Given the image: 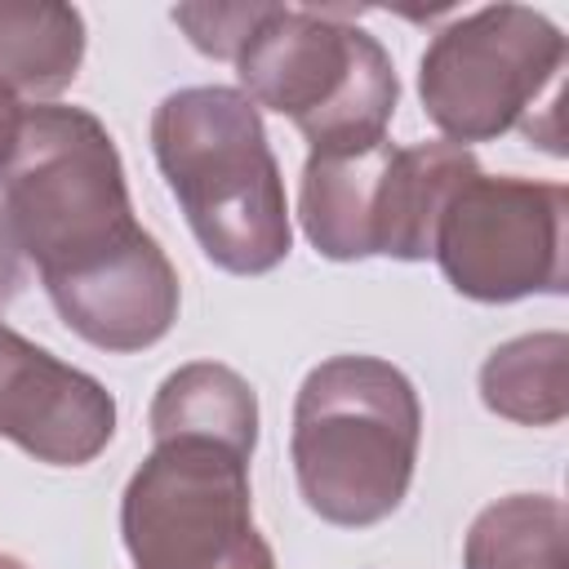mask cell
Segmentation results:
<instances>
[{"label":"cell","instance_id":"obj_7","mask_svg":"<svg viewBox=\"0 0 569 569\" xmlns=\"http://www.w3.org/2000/svg\"><path fill=\"white\" fill-rule=\"evenodd\" d=\"M431 258L471 302H520L569 284V191L511 173H471L445 204Z\"/></svg>","mask_w":569,"mask_h":569},{"label":"cell","instance_id":"obj_18","mask_svg":"<svg viewBox=\"0 0 569 569\" xmlns=\"http://www.w3.org/2000/svg\"><path fill=\"white\" fill-rule=\"evenodd\" d=\"M22 116H27V107H22V102L0 84V173L9 169V160H13V151H18Z\"/></svg>","mask_w":569,"mask_h":569},{"label":"cell","instance_id":"obj_15","mask_svg":"<svg viewBox=\"0 0 569 569\" xmlns=\"http://www.w3.org/2000/svg\"><path fill=\"white\" fill-rule=\"evenodd\" d=\"M462 569H569V516L551 493L489 502L462 542Z\"/></svg>","mask_w":569,"mask_h":569},{"label":"cell","instance_id":"obj_1","mask_svg":"<svg viewBox=\"0 0 569 569\" xmlns=\"http://www.w3.org/2000/svg\"><path fill=\"white\" fill-rule=\"evenodd\" d=\"M151 151L204 258L231 276H267L289 258L284 178L262 111L231 84H191L151 116Z\"/></svg>","mask_w":569,"mask_h":569},{"label":"cell","instance_id":"obj_2","mask_svg":"<svg viewBox=\"0 0 569 569\" xmlns=\"http://www.w3.org/2000/svg\"><path fill=\"white\" fill-rule=\"evenodd\" d=\"M418 440L422 405L391 360L329 356L298 387L289 458L302 502L325 525L387 520L409 493Z\"/></svg>","mask_w":569,"mask_h":569},{"label":"cell","instance_id":"obj_4","mask_svg":"<svg viewBox=\"0 0 569 569\" xmlns=\"http://www.w3.org/2000/svg\"><path fill=\"white\" fill-rule=\"evenodd\" d=\"M236 76L253 107L298 124L311 156L378 147L400 102L391 53L342 9L271 4L236 53Z\"/></svg>","mask_w":569,"mask_h":569},{"label":"cell","instance_id":"obj_11","mask_svg":"<svg viewBox=\"0 0 569 569\" xmlns=\"http://www.w3.org/2000/svg\"><path fill=\"white\" fill-rule=\"evenodd\" d=\"M387 138L369 151L307 156L298 187V222L320 258H373V191Z\"/></svg>","mask_w":569,"mask_h":569},{"label":"cell","instance_id":"obj_10","mask_svg":"<svg viewBox=\"0 0 569 569\" xmlns=\"http://www.w3.org/2000/svg\"><path fill=\"white\" fill-rule=\"evenodd\" d=\"M471 173H480V164L458 142H387L373 191V253L400 262L431 258L440 213Z\"/></svg>","mask_w":569,"mask_h":569},{"label":"cell","instance_id":"obj_5","mask_svg":"<svg viewBox=\"0 0 569 569\" xmlns=\"http://www.w3.org/2000/svg\"><path fill=\"white\" fill-rule=\"evenodd\" d=\"M120 538L133 569H276L253 525L249 453L204 436L156 440L124 485Z\"/></svg>","mask_w":569,"mask_h":569},{"label":"cell","instance_id":"obj_17","mask_svg":"<svg viewBox=\"0 0 569 569\" xmlns=\"http://www.w3.org/2000/svg\"><path fill=\"white\" fill-rule=\"evenodd\" d=\"M22 249H18V240H13V231H9V218H4V204H0V311L13 302V293L22 289Z\"/></svg>","mask_w":569,"mask_h":569},{"label":"cell","instance_id":"obj_8","mask_svg":"<svg viewBox=\"0 0 569 569\" xmlns=\"http://www.w3.org/2000/svg\"><path fill=\"white\" fill-rule=\"evenodd\" d=\"M0 436L49 467H84L116 436L111 391L0 320Z\"/></svg>","mask_w":569,"mask_h":569},{"label":"cell","instance_id":"obj_16","mask_svg":"<svg viewBox=\"0 0 569 569\" xmlns=\"http://www.w3.org/2000/svg\"><path fill=\"white\" fill-rule=\"evenodd\" d=\"M267 0H249V4H178L173 22L187 31V40L209 53V58H231L244 49L249 31L267 18Z\"/></svg>","mask_w":569,"mask_h":569},{"label":"cell","instance_id":"obj_14","mask_svg":"<svg viewBox=\"0 0 569 569\" xmlns=\"http://www.w3.org/2000/svg\"><path fill=\"white\" fill-rule=\"evenodd\" d=\"M569 338L560 329L520 333L493 347L480 365V400L489 413L520 427H551L569 413Z\"/></svg>","mask_w":569,"mask_h":569},{"label":"cell","instance_id":"obj_9","mask_svg":"<svg viewBox=\"0 0 569 569\" xmlns=\"http://www.w3.org/2000/svg\"><path fill=\"white\" fill-rule=\"evenodd\" d=\"M44 293L71 333L111 356L156 347L173 329L182 302L178 271L151 231L102 267L44 284Z\"/></svg>","mask_w":569,"mask_h":569},{"label":"cell","instance_id":"obj_12","mask_svg":"<svg viewBox=\"0 0 569 569\" xmlns=\"http://www.w3.org/2000/svg\"><path fill=\"white\" fill-rule=\"evenodd\" d=\"M84 62V18L58 0H0V84L53 102Z\"/></svg>","mask_w":569,"mask_h":569},{"label":"cell","instance_id":"obj_3","mask_svg":"<svg viewBox=\"0 0 569 569\" xmlns=\"http://www.w3.org/2000/svg\"><path fill=\"white\" fill-rule=\"evenodd\" d=\"M4 182V218L40 284L80 276L124 253L147 227L133 218L120 151L84 107L36 102L22 116Z\"/></svg>","mask_w":569,"mask_h":569},{"label":"cell","instance_id":"obj_13","mask_svg":"<svg viewBox=\"0 0 569 569\" xmlns=\"http://www.w3.org/2000/svg\"><path fill=\"white\" fill-rule=\"evenodd\" d=\"M147 427H151V440L204 436V440H222L253 458L258 396L236 369H227L218 360H191L160 382Z\"/></svg>","mask_w":569,"mask_h":569},{"label":"cell","instance_id":"obj_19","mask_svg":"<svg viewBox=\"0 0 569 569\" xmlns=\"http://www.w3.org/2000/svg\"><path fill=\"white\" fill-rule=\"evenodd\" d=\"M0 569H27V565H22L18 556H4V551H0Z\"/></svg>","mask_w":569,"mask_h":569},{"label":"cell","instance_id":"obj_6","mask_svg":"<svg viewBox=\"0 0 569 569\" xmlns=\"http://www.w3.org/2000/svg\"><path fill=\"white\" fill-rule=\"evenodd\" d=\"M569 44L529 4H485L440 27L418 62V98L445 142H493L533 133V111L556 102Z\"/></svg>","mask_w":569,"mask_h":569}]
</instances>
